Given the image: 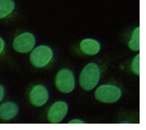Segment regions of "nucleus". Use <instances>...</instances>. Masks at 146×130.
I'll use <instances>...</instances> for the list:
<instances>
[{
    "label": "nucleus",
    "instance_id": "6",
    "mask_svg": "<svg viewBox=\"0 0 146 130\" xmlns=\"http://www.w3.org/2000/svg\"><path fill=\"white\" fill-rule=\"evenodd\" d=\"M68 106L64 101H57L49 107L48 111V119L50 123L58 124L64 119L68 113Z\"/></svg>",
    "mask_w": 146,
    "mask_h": 130
},
{
    "label": "nucleus",
    "instance_id": "12",
    "mask_svg": "<svg viewBox=\"0 0 146 130\" xmlns=\"http://www.w3.org/2000/svg\"><path fill=\"white\" fill-rule=\"evenodd\" d=\"M131 68L132 70V72L135 75L140 76V55L139 54L134 57V59L132 60Z\"/></svg>",
    "mask_w": 146,
    "mask_h": 130
},
{
    "label": "nucleus",
    "instance_id": "3",
    "mask_svg": "<svg viewBox=\"0 0 146 130\" xmlns=\"http://www.w3.org/2000/svg\"><path fill=\"white\" fill-rule=\"evenodd\" d=\"M94 95L98 101L105 104H112L121 98V90L114 85H102L96 89Z\"/></svg>",
    "mask_w": 146,
    "mask_h": 130
},
{
    "label": "nucleus",
    "instance_id": "9",
    "mask_svg": "<svg viewBox=\"0 0 146 130\" xmlns=\"http://www.w3.org/2000/svg\"><path fill=\"white\" fill-rule=\"evenodd\" d=\"M18 106L13 102H6L0 106V118L3 120L13 119L18 114Z\"/></svg>",
    "mask_w": 146,
    "mask_h": 130
},
{
    "label": "nucleus",
    "instance_id": "2",
    "mask_svg": "<svg viewBox=\"0 0 146 130\" xmlns=\"http://www.w3.org/2000/svg\"><path fill=\"white\" fill-rule=\"evenodd\" d=\"M53 58V50L48 46H38L31 51L29 59L30 63L36 68H41L48 66Z\"/></svg>",
    "mask_w": 146,
    "mask_h": 130
},
{
    "label": "nucleus",
    "instance_id": "4",
    "mask_svg": "<svg viewBox=\"0 0 146 130\" xmlns=\"http://www.w3.org/2000/svg\"><path fill=\"white\" fill-rule=\"evenodd\" d=\"M55 85L58 90L61 93H70L75 88V77L73 72L68 68H63L59 70L56 78Z\"/></svg>",
    "mask_w": 146,
    "mask_h": 130
},
{
    "label": "nucleus",
    "instance_id": "14",
    "mask_svg": "<svg viewBox=\"0 0 146 130\" xmlns=\"http://www.w3.org/2000/svg\"><path fill=\"white\" fill-rule=\"evenodd\" d=\"M4 48H5V42H4V40L2 39V37H0V54L3 52Z\"/></svg>",
    "mask_w": 146,
    "mask_h": 130
},
{
    "label": "nucleus",
    "instance_id": "8",
    "mask_svg": "<svg viewBox=\"0 0 146 130\" xmlns=\"http://www.w3.org/2000/svg\"><path fill=\"white\" fill-rule=\"evenodd\" d=\"M80 48L85 55L94 56L97 55L100 50V45L96 39L85 38L80 43Z\"/></svg>",
    "mask_w": 146,
    "mask_h": 130
},
{
    "label": "nucleus",
    "instance_id": "11",
    "mask_svg": "<svg viewBox=\"0 0 146 130\" xmlns=\"http://www.w3.org/2000/svg\"><path fill=\"white\" fill-rule=\"evenodd\" d=\"M128 46L132 51L140 50V28H136L134 29Z\"/></svg>",
    "mask_w": 146,
    "mask_h": 130
},
{
    "label": "nucleus",
    "instance_id": "5",
    "mask_svg": "<svg viewBox=\"0 0 146 130\" xmlns=\"http://www.w3.org/2000/svg\"><path fill=\"white\" fill-rule=\"evenodd\" d=\"M36 45V38L33 34L26 32L18 35L13 41V48L18 53L26 54L33 50Z\"/></svg>",
    "mask_w": 146,
    "mask_h": 130
},
{
    "label": "nucleus",
    "instance_id": "1",
    "mask_svg": "<svg viewBox=\"0 0 146 130\" xmlns=\"http://www.w3.org/2000/svg\"><path fill=\"white\" fill-rule=\"evenodd\" d=\"M100 70L97 64L89 63L81 70L79 77V82L82 89L86 91L92 90L100 81Z\"/></svg>",
    "mask_w": 146,
    "mask_h": 130
},
{
    "label": "nucleus",
    "instance_id": "7",
    "mask_svg": "<svg viewBox=\"0 0 146 130\" xmlns=\"http://www.w3.org/2000/svg\"><path fill=\"white\" fill-rule=\"evenodd\" d=\"M48 91L43 85H36L29 93L30 103L35 106H42L48 100Z\"/></svg>",
    "mask_w": 146,
    "mask_h": 130
},
{
    "label": "nucleus",
    "instance_id": "10",
    "mask_svg": "<svg viewBox=\"0 0 146 130\" xmlns=\"http://www.w3.org/2000/svg\"><path fill=\"white\" fill-rule=\"evenodd\" d=\"M14 8L15 3L13 0H0V19L10 15Z\"/></svg>",
    "mask_w": 146,
    "mask_h": 130
},
{
    "label": "nucleus",
    "instance_id": "15",
    "mask_svg": "<svg viewBox=\"0 0 146 130\" xmlns=\"http://www.w3.org/2000/svg\"><path fill=\"white\" fill-rule=\"evenodd\" d=\"M84 122L80 119H73L70 121V124H83Z\"/></svg>",
    "mask_w": 146,
    "mask_h": 130
},
{
    "label": "nucleus",
    "instance_id": "13",
    "mask_svg": "<svg viewBox=\"0 0 146 130\" xmlns=\"http://www.w3.org/2000/svg\"><path fill=\"white\" fill-rule=\"evenodd\" d=\"M4 97H5V88L3 86L0 85V102L4 99Z\"/></svg>",
    "mask_w": 146,
    "mask_h": 130
}]
</instances>
